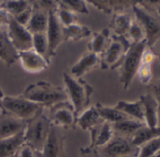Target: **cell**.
<instances>
[{
	"instance_id": "23",
	"label": "cell",
	"mask_w": 160,
	"mask_h": 157,
	"mask_svg": "<svg viewBox=\"0 0 160 157\" xmlns=\"http://www.w3.org/2000/svg\"><path fill=\"white\" fill-rule=\"evenodd\" d=\"M89 2L92 4L93 7L107 14H110L113 12L114 14L122 13L125 9L133 7L137 3V1H117V0H115V1H109V0H107V1H105V0H103V1L102 0L94 1V0H92V1Z\"/></svg>"
},
{
	"instance_id": "10",
	"label": "cell",
	"mask_w": 160,
	"mask_h": 157,
	"mask_svg": "<svg viewBox=\"0 0 160 157\" xmlns=\"http://www.w3.org/2000/svg\"><path fill=\"white\" fill-rule=\"evenodd\" d=\"M7 32L12 46L18 51V53L33 49L32 34L27 30V28L19 25L14 18L10 15Z\"/></svg>"
},
{
	"instance_id": "9",
	"label": "cell",
	"mask_w": 160,
	"mask_h": 157,
	"mask_svg": "<svg viewBox=\"0 0 160 157\" xmlns=\"http://www.w3.org/2000/svg\"><path fill=\"white\" fill-rule=\"evenodd\" d=\"M48 117L52 125L62 130L75 129L76 127V116L73 106L69 100L52 106Z\"/></svg>"
},
{
	"instance_id": "24",
	"label": "cell",
	"mask_w": 160,
	"mask_h": 157,
	"mask_svg": "<svg viewBox=\"0 0 160 157\" xmlns=\"http://www.w3.org/2000/svg\"><path fill=\"white\" fill-rule=\"evenodd\" d=\"M114 108L121 111L122 113L125 114L130 118H134L135 120L145 123L143 107H142L141 101L139 100L137 101H134V102L121 100L116 104V106Z\"/></svg>"
},
{
	"instance_id": "16",
	"label": "cell",
	"mask_w": 160,
	"mask_h": 157,
	"mask_svg": "<svg viewBox=\"0 0 160 157\" xmlns=\"http://www.w3.org/2000/svg\"><path fill=\"white\" fill-rule=\"evenodd\" d=\"M98 66H100V56L88 51L79 59L76 63L72 65L71 68V73L72 77L80 78L82 76Z\"/></svg>"
},
{
	"instance_id": "41",
	"label": "cell",
	"mask_w": 160,
	"mask_h": 157,
	"mask_svg": "<svg viewBox=\"0 0 160 157\" xmlns=\"http://www.w3.org/2000/svg\"><path fill=\"white\" fill-rule=\"evenodd\" d=\"M9 23V15L8 14L0 8V29L3 27H7Z\"/></svg>"
},
{
	"instance_id": "8",
	"label": "cell",
	"mask_w": 160,
	"mask_h": 157,
	"mask_svg": "<svg viewBox=\"0 0 160 157\" xmlns=\"http://www.w3.org/2000/svg\"><path fill=\"white\" fill-rule=\"evenodd\" d=\"M101 157L138 156L139 148L135 147L129 138L114 135L105 146L96 148Z\"/></svg>"
},
{
	"instance_id": "32",
	"label": "cell",
	"mask_w": 160,
	"mask_h": 157,
	"mask_svg": "<svg viewBox=\"0 0 160 157\" xmlns=\"http://www.w3.org/2000/svg\"><path fill=\"white\" fill-rule=\"evenodd\" d=\"M32 44H33V49L42 56L46 61L50 62L49 57V46H48V40L46 33H37L32 35Z\"/></svg>"
},
{
	"instance_id": "44",
	"label": "cell",
	"mask_w": 160,
	"mask_h": 157,
	"mask_svg": "<svg viewBox=\"0 0 160 157\" xmlns=\"http://www.w3.org/2000/svg\"><path fill=\"white\" fill-rule=\"evenodd\" d=\"M1 96H3V92H2L1 88H0V97H1Z\"/></svg>"
},
{
	"instance_id": "12",
	"label": "cell",
	"mask_w": 160,
	"mask_h": 157,
	"mask_svg": "<svg viewBox=\"0 0 160 157\" xmlns=\"http://www.w3.org/2000/svg\"><path fill=\"white\" fill-rule=\"evenodd\" d=\"M46 36L49 46L50 59L56 55V50L58 46L64 42V27L58 18L56 10L48 12V26Z\"/></svg>"
},
{
	"instance_id": "15",
	"label": "cell",
	"mask_w": 160,
	"mask_h": 157,
	"mask_svg": "<svg viewBox=\"0 0 160 157\" xmlns=\"http://www.w3.org/2000/svg\"><path fill=\"white\" fill-rule=\"evenodd\" d=\"M139 100L143 107L145 124L149 128L158 127V109L159 104L151 93L140 96Z\"/></svg>"
},
{
	"instance_id": "36",
	"label": "cell",
	"mask_w": 160,
	"mask_h": 157,
	"mask_svg": "<svg viewBox=\"0 0 160 157\" xmlns=\"http://www.w3.org/2000/svg\"><path fill=\"white\" fill-rule=\"evenodd\" d=\"M127 38L129 41L131 40V44L138 43V42L145 40L144 32H143L141 27L137 22H132V24L129 28V30H128Z\"/></svg>"
},
{
	"instance_id": "42",
	"label": "cell",
	"mask_w": 160,
	"mask_h": 157,
	"mask_svg": "<svg viewBox=\"0 0 160 157\" xmlns=\"http://www.w3.org/2000/svg\"><path fill=\"white\" fill-rule=\"evenodd\" d=\"M159 42V44H158V50H159V54H157V56L160 58V41H158Z\"/></svg>"
},
{
	"instance_id": "37",
	"label": "cell",
	"mask_w": 160,
	"mask_h": 157,
	"mask_svg": "<svg viewBox=\"0 0 160 157\" xmlns=\"http://www.w3.org/2000/svg\"><path fill=\"white\" fill-rule=\"evenodd\" d=\"M13 157H41V152L33 149L30 145L25 143L18 149Z\"/></svg>"
},
{
	"instance_id": "19",
	"label": "cell",
	"mask_w": 160,
	"mask_h": 157,
	"mask_svg": "<svg viewBox=\"0 0 160 157\" xmlns=\"http://www.w3.org/2000/svg\"><path fill=\"white\" fill-rule=\"evenodd\" d=\"M47 26H48V12H45L32 5V14L27 26V30L32 35L37 33H46Z\"/></svg>"
},
{
	"instance_id": "3",
	"label": "cell",
	"mask_w": 160,
	"mask_h": 157,
	"mask_svg": "<svg viewBox=\"0 0 160 157\" xmlns=\"http://www.w3.org/2000/svg\"><path fill=\"white\" fill-rule=\"evenodd\" d=\"M147 48L146 41L131 44L120 64V83L128 89L142 62V57Z\"/></svg>"
},
{
	"instance_id": "11",
	"label": "cell",
	"mask_w": 160,
	"mask_h": 157,
	"mask_svg": "<svg viewBox=\"0 0 160 157\" xmlns=\"http://www.w3.org/2000/svg\"><path fill=\"white\" fill-rule=\"evenodd\" d=\"M41 157H66L65 134L62 129L51 124Z\"/></svg>"
},
{
	"instance_id": "35",
	"label": "cell",
	"mask_w": 160,
	"mask_h": 157,
	"mask_svg": "<svg viewBox=\"0 0 160 157\" xmlns=\"http://www.w3.org/2000/svg\"><path fill=\"white\" fill-rule=\"evenodd\" d=\"M56 13H57L58 20L60 21V23L62 24V26L64 28H67V27H70V26L75 24L77 16L72 12H71V11L58 5Z\"/></svg>"
},
{
	"instance_id": "4",
	"label": "cell",
	"mask_w": 160,
	"mask_h": 157,
	"mask_svg": "<svg viewBox=\"0 0 160 157\" xmlns=\"http://www.w3.org/2000/svg\"><path fill=\"white\" fill-rule=\"evenodd\" d=\"M0 109L13 115L14 116L26 122L31 120L37 115L43 112V107L42 105L32 102L23 96H3L0 100Z\"/></svg>"
},
{
	"instance_id": "17",
	"label": "cell",
	"mask_w": 160,
	"mask_h": 157,
	"mask_svg": "<svg viewBox=\"0 0 160 157\" xmlns=\"http://www.w3.org/2000/svg\"><path fill=\"white\" fill-rule=\"evenodd\" d=\"M91 133V148H100L108 143L114 136L112 125L109 122L103 121L92 130Z\"/></svg>"
},
{
	"instance_id": "2",
	"label": "cell",
	"mask_w": 160,
	"mask_h": 157,
	"mask_svg": "<svg viewBox=\"0 0 160 157\" xmlns=\"http://www.w3.org/2000/svg\"><path fill=\"white\" fill-rule=\"evenodd\" d=\"M63 80L66 87L65 91L70 102L73 106L77 118L80 114L91 106V98L94 88L81 78H77L67 73L63 74Z\"/></svg>"
},
{
	"instance_id": "28",
	"label": "cell",
	"mask_w": 160,
	"mask_h": 157,
	"mask_svg": "<svg viewBox=\"0 0 160 157\" xmlns=\"http://www.w3.org/2000/svg\"><path fill=\"white\" fill-rule=\"evenodd\" d=\"M131 24H132V20L128 14L119 13V14H114L109 26L114 30L115 35L124 36L127 38L128 30Z\"/></svg>"
},
{
	"instance_id": "20",
	"label": "cell",
	"mask_w": 160,
	"mask_h": 157,
	"mask_svg": "<svg viewBox=\"0 0 160 157\" xmlns=\"http://www.w3.org/2000/svg\"><path fill=\"white\" fill-rule=\"evenodd\" d=\"M112 125V130L114 133V135L117 136H122V137H125V138H129L131 139V137L142 127H144L146 124L139 122L138 120L129 118V119H125Z\"/></svg>"
},
{
	"instance_id": "1",
	"label": "cell",
	"mask_w": 160,
	"mask_h": 157,
	"mask_svg": "<svg viewBox=\"0 0 160 157\" xmlns=\"http://www.w3.org/2000/svg\"><path fill=\"white\" fill-rule=\"evenodd\" d=\"M23 97L42 105L43 108L47 107L49 109L58 103L69 100L65 89L46 82H38L29 84L24 91Z\"/></svg>"
},
{
	"instance_id": "31",
	"label": "cell",
	"mask_w": 160,
	"mask_h": 157,
	"mask_svg": "<svg viewBox=\"0 0 160 157\" xmlns=\"http://www.w3.org/2000/svg\"><path fill=\"white\" fill-rule=\"evenodd\" d=\"M31 7V1H24V0H10V1L0 2V8L4 10L8 15L15 17L22 12L28 10Z\"/></svg>"
},
{
	"instance_id": "13",
	"label": "cell",
	"mask_w": 160,
	"mask_h": 157,
	"mask_svg": "<svg viewBox=\"0 0 160 157\" xmlns=\"http://www.w3.org/2000/svg\"><path fill=\"white\" fill-rule=\"evenodd\" d=\"M0 113V139L10 138L25 132L27 122L1 110Z\"/></svg>"
},
{
	"instance_id": "33",
	"label": "cell",
	"mask_w": 160,
	"mask_h": 157,
	"mask_svg": "<svg viewBox=\"0 0 160 157\" xmlns=\"http://www.w3.org/2000/svg\"><path fill=\"white\" fill-rule=\"evenodd\" d=\"M58 5L72 12L73 14L78 13L82 14H89L87 2L83 0H61V1H58Z\"/></svg>"
},
{
	"instance_id": "45",
	"label": "cell",
	"mask_w": 160,
	"mask_h": 157,
	"mask_svg": "<svg viewBox=\"0 0 160 157\" xmlns=\"http://www.w3.org/2000/svg\"><path fill=\"white\" fill-rule=\"evenodd\" d=\"M157 13H158V14H160V7H159V9H158V10H157Z\"/></svg>"
},
{
	"instance_id": "46",
	"label": "cell",
	"mask_w": 160,
	"mask_h": 157,
	"mask_svg": "<svg viewBox=\"0 0 160 157\" xmlns=\"http://www.w3.org/2000/svg\"><path fill=\"white\" fill-rule=\"evenodd\" d=\"M123 157H137V156H123Z\"/></svg>"
},
{
	"instance_id": "39",
	"label": "cell",
	"mask_w": 160,
	"mask_h": 157,
	"mask_svg": "<svg viewBox=\"0 0 160 157\" xmlns=\"http://www.w3.org/2000/svg\"><path fill=\"white\" fill-rule=\"evenodd\" d=\"M79 157H101V156L98 153L96 148H91V147L88 146L86 148L80 149Z\"/></svg>"
},
{
	"instance_id": "38",
	"label": "cell",
	"mask_w": 160,
	"mask_h": 157,
	"mask_svg": "<svg viewBox=\"0 0 160 157\" xmlns=\"http://www.w3.org/2000/svg\"><path fill=\"white\" fill-rule=\"evenodd\" d=\"M31 14H32V5H31L30 8H28V10L22 12L21 14H19L18 15H16V16L13 17V18H14V20H15L19 25H21V26L27 28V26H28V22H29V20H30Z\"/></svg>"
},
{
	"instance_id": "30",
	"label": "cell",
	"mask_w": 160,
	"mask_h": 157,
	"mask_svg": "<svg viewBox=\"0 0 160 157\" xmlns=\"http://www.w3.org/2000/svg\"><path fill=\"white\" fill-rule=\"evenodd\" d=\"M155 54H153L152 51L145 50L143 57H142V62L138 69V75L140 82L143 84H149L152 81V62L154 59Z\"/></svg>"
},
{
	"instance_id": "7",
	"label": "cell",
	"mask_w": 160,
	"mask_h": 157,
	"mask_svg": "<svg viewBox=\"0 0 160 157\" xmlns=\"http://www.w3.org/2000/svg\"><path fill=\"white\" fill-rule=\"evenodd\" d=\"M132 8L137 18V23L144 32L147 47H152L160 41V23L141 6L138 5V1Z\"/></svg>"
},
{
	"instance_id": "34",
	"label": "cell",
	"mask_w": 160,
	"mask_h": 157,
	"mask_svg": "<svg viewBox=\"0 0 160 157\" xmlns=\"http://www.w3.org/2000/svg\"><path fill=\"white\" fill-rule=\"evenodd\" d=\"M160 150V137L154 138L139 147L138 157H152Z\"/></svg>"
},
{
	"instance_id": "18",
	"label": "cell",
	"mask_w": 160,
	"mask_h": 157,
	"mask_svg": "<svg viewBox=\"0 0 160 157\" xmlns=\"http://www.w3.org/2000/svg\"><path fill=\"white\" fill-rule=\"evenodd\" d=\"M0 60L3 61L8 67L19 60L18 51L12 46L7 30H3L2 28L0 29Z\"/></svg>"
},
{
	"instance_id": "43",
	"label": "cell",
	"mask_w": 160,
	"mask_h": 157,
	"mask_svg": "<svg viewBox=\"0 0 160 157\" xmlns=\"http://www.w3.org/2000/svg\"><path fill=\"white\" fill-rule=\"evenodd\" d=\"M152 157H160V150H159V151H158V152H157L156 154H154V155H153Z\"/></svg>"
},
{
	"instance_id": "27",
	"label": "cell",
	"mask_w": 160,
	"mask_h": 157,
	"mask_svg": "<svg viewBox=\"0 0 160 157\" xmlns=\"http://www.w3.org/2000/svg\"><path fill=\"white\" fill-rule=\"evenodd\" d=\"M92 30L87 26L77 23L64 28V42H78L92 35Z\"/></svg>"
},
{
	"instance_id": "25",
	"label": "cell",
	"mask_w": 160,
	"mask_h": 157,
	"mask_svg": "<svg viewBox=\"0 0 160 157\" xmlns=\"http://www.w3.org/2000/svg\"><path fill=\"white\" fill-rule=\"evenodd\" d=\"M92 36V40L88 45L89 51L100 56L107 48L110 40L109 30L104 29L100 32H94Z\"/></svg>"
},
{
	"instance_id": "26",
	"label": "cell",
	"mask_w": 160,
	"mask_h": 157,
	"mask_svg": "<svg viewBox=\"0 0 160 157\" xmlns=\"http://www.w3.org/2000/svg\"><path fill=\"white\" fill-rule=\"evenodd\" d=\"M95 108H96L100 117L104 121L109 122L110 124H114V123H117V122H120V121L130 118L125 114H123L121 111L115 109L114 107H108V106L103 105L100 102L96 103Z\"/></svg>"
},
{
	"instance_id": "6",
	"label": "cell",
	"mask_w": 160,
	"mask_h": 157,
	"mask_svg": "<svg viewBox=\"0 0 160 157\" xmlns=\"http://www.w3.org/2000/svg\"><path fill=\"white\" fill-rule=\"evenodd\" d=\"M51 122L48 116L43 115V112L37 115L34 118L27 122L25 130V141L33 149L42 152L44 143L47 139Z\"/></svg>"
},
{
	"instance_id": "14",
	"label": "cell",
	"mask_w": 160,
	"mask_h": 157,
	"mask_svg": "<svg viewBox=\"0 0 160 157\" xmlns=\"http://www.w3.org/2000/svg\"><path fill=\"white\" fill-rule=\"evenodd\" d=\"M19 60L24 70L29 73H39L48 68L50 62L38 54L34 49L19 52Z\"/></svg>"
},
{
	"instance_id": "47",
	"label": "cell",
	"mask_w": 160,
	"mask_h": 157,
	"mask_svg": "<svg viewBox=\"0 0 160 157\" xmlns=\"http://www.w3.org/2000/svg\"><path fill=\"white\" fill-rule=\"evenodd\" d=\"M3 96H4V95H3ZM3 96H1V97H0V100H1V99L3 98Z\"/></svg>"
},
{
	"instance_id": "40",
	"label": "cell",
	"mask_w": 160,
	"mask_h": 157,
	"mask_svg": "<svg viewBox=\"0 0 160 157\" xmlns=\"http://www.w3.org/2000/svg\"><path fill=\"white\" fill-rule=\"evenodd\" d=\"M151 89H152V97L156 100V101L160 105V80L156 81L153 84H152Z\"/></svg>"
},
{
	"instance_id": "22",
	"label": "cell",
	"mask_w": 160,
	"mask_h": 157,
	"mask_svg": "<svg viewBox=\"0 0 160 157\" xmlns=\"http://www.w3.org/2000/svg\"><path fill=\"white\" fill-rule=\"evenodd\" d=\"M25 143V132L10 138L0 139V157H13Z\"/></svg>"
},
{
	"instance_id": "21",
	"label": "cell",
	"mask_w": 160,
	"mask_h": 157,
	"mask_svg": "<svg viewBox=\"0 0 160 157\" xmlns=\"http://www.w3.org/2000/svg\"><path fill=\"white\" fill-rule=\"evenodd\" d=\"M104 120L100 117L95 106H90L76 118V125L83 131H90Z\"/></svg>"
},
{
	"instance_id": "29",
	"label": "cell",
	"mask_w": 160,
	"mask_h": 157,
	"mask_svg": "<svg viewBox=\"0 0 160 157\" xmlns=\"http://www.w3.org/2000/svg\"><path fill=\"white\" fill-rule=\"evenodd\" d=\"M160 137V127L156 128H149L146 125L139 129L132 137H131V143L135 147H141L146 142L152 140L154 138Z\"/></svg>"
},
{
	"instance_id": "5",
	"label": "cell",
	"mask_w": 160,
	"mask_h": 157,
	"mask_svg": "<svg viewBox=\"0 0 160 157\" xmlns=\"http://www.w3.org/2000/svg\"><path fill=\"white\" fill-rule=\"evenodd\" d=\"M130 46L131 42L126 37L110 35L107 48L100 55V67L111 70L118 68Z\"/></svg>"
}]
</instances>
